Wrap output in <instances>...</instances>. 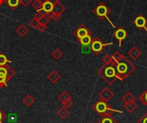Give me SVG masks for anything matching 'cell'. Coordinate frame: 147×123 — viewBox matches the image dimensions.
<instances>
[{"instance_id":"obj_1","label":"cell","mask_w":147,"mask_h":123,"mask_svg":"<svg viewBox=\"0 0 147 123\" xmlns=\"http://www.w3.org/2000/svg\"><path fill=\"white\" fill-rule=\"evenodd\" d=\"M115 68L118 79L124 81L135 71L136 66L123 54L120 59L115 61Z\"/></svg>"},{"instance_id":"obj_2","label":"cell","mask_w":147,"mask_h":123,"mask_svg":"<svg viewBox=\"0 0 147 123\" xmlns=\"http://www.w3.org/2000/svg\"><path fill=\"white\" fill-rule=\"evenodd\" d=\"M97 74L109 84L111 85L113 84L116 79H118L117 78V74H116V68H115V61L114 60V59L109 62V63H105L98 71H97Z\"/></svg>"},{"instance_id":"obj_3","label":"cell","mask_w":147,"mask_h":123,"mask_svg":"<svg viewBox=\"0 0 147 123\" xmlns=\"http://www.w3.org/2000/svg\"><path fill=\"white\" fill-rule=\"evenodd\" d=\"M93 109L98 115H100L102 116H112V115L114 113H121V114L123 113L122 111L116 110V109H113L108 104V102H104L102 100H100V101L96 102L93 105Z\"/></svg>"},{"instance_id":"obj_4","label":"cell","mask_w":147,"mask_h":123,"mask_svg":"<svg viewBox=\"0 0 147 123\" xmlns=\"http://www.w3.org/2000/svg\"><path fill=\"white\" fill-rule=\"evenodd\" d=\"M111 44L112 43H103L99 38L96 37V38H92V41L90 43V49L96 55H99L106 47Z\"/></svg>"},{"instance_id":"obj_5","label":"cell","mask_w":147,"mask_h":123,"mask_svg":"<svg viewBox=\"0 0 147 123\" xmlns=\"http://www.w3.org/2000/svg\"><path fill=\"white\" fill-rule=\"evenodd\" d=\"M93 13L96 14L100 19H104L108 18V16L110 13V9L103 2H102L93 9Z\"/></svg>"},{"instance_id":"obj_6","label":"cell","mask_w":147,"mask_h":123,"mask_svg":"<svg viewBox=\"0 0 147 123\" xmlns=\"http://www.w3.org/2000/svg\"><path fill=\"white\" fill-rule=\"evenodd\" d=\"M88 34H91V32L89 30V28L84 25V24H81L76 30H74L73 32V35L76 37L77 41L81 39L82 37L88 35Z\"/></svg>"},{"instance_id":"obj_7","label":"cell","mask_w":147,"mask_h":123,"mask_svg":"<svg viewBox=\"0 0 147 123\" xmlns=\"http://www.w3.org/2000/svg\"><path fill=\"white\" fill-rule=\"evenodd\" d=\"M115 94L114 92L108 87L104 88L100 93H99V97L100 100H102L104 102H109V100H111L114 97Z\"/></svg>"},{"instance_id":"obj_8","label":"cell","mask_w":147,"mask_h":123,"mask_svg":"<svg viewBox=\"0 0 147 123\" xmlns=\"http://www.w3.org/2000/svg\"><path fill=\"white\" fill-rule=\"evenodd\" d=\"M115 37L119 41V46L121 47V43H122V41H124L127 36H128V33L123 28H118L115 34H114Z\"/></svg>"},{"instance_id":"obj_9","label":"cell","mask_w":147,"mask_h":123,"mask_svg":"<svg viewBox=\"0 0 147 123\" xmlns=\"http://www.w3.org/2000/svg\"><path fill=\"white\" fill-rule=\"evenodd\" d=\"M147 24L146 18L143 15H139L134 21V25L136 26L139 29H142L146 28Z\"/></svg>"},{"instance_id":"obj_10","label":"cell","mask_w":147,"mask_h":123,"mask_svg":"<svg viewBox=\"0 0 147 123\" xmlns=\"http://www.w3.org/2000/svg\"><path fill=\"white\" fill-rule=\"evenodd\" d=\"M127 54H128V56H129L132 59L136 60V59H138L141 56V52L139 50L138 47H133L128 51Z\"/></svg>"},{"instance_id":"obj_11","label":"cell","mask_w":147,"mask_h":123,"mask_svg":"<svg viewBox=\"0 0 147 123\" xmlns=\"http://www.w3.org/2000/svg\"><path fill=\"white\" fill-rule=\"evenodd\" d=\"M28 31H29V29H28V28L25 24H20V25L16 28V34H17L20 37H24V36H26V34H28Z\"/></svg>"},{"instance_id":"obj_12","label":"cell","mask_w":147,"mask_h":123,"mask_svg":"<svg viewBox=\"0 0 147 123\" xmlns=\"http://www.w3.org/2000/svg\"><path fill=\"white\" fill-rule=\"evenodd\" d=\"M60 78H61L60 74H59L57 71H55V70L52 71V72L48 74V76H47V79L50 80L53 84H56V83L60 79Z\"/></svg>"},{"instance_id":"obj_13","label":"cell","mask_w":147,"mask_h":123,"mask_svg":"<svg viewBox=\"0 0 147 123\" xmlns=\"http://www.w3.org/2000/svg\"><path fill=\"white\" fill-rule=\"evenodd\" d=\"M138 108V103L135 101H132L127 103H124V109L128 112V113H133Z\"/></svg>"},{"instance_id":"obj_14","label":"cell","mask_w":147,"mask_h":123,"mask_svg":"<svg viewBox=\"0 0 147 123\" xmlns=\"http://www.w3.org/2000/svg\"><path fill=\"white\" fill-rule=\"evenodd\" d=\"M65 10V7L60 3V1L57 2L56 3L53 4V11L55 12V13H58V14H62L64 13Z\"/></svg>"},{"instance_id":"obj_15","label":"cell","mask_w":147,"mask_h":123,"mask_svg":"<svg viewBox=\"0 0 147 123\" xmlns=\"http://www.w3.org/2000/svg\"><path fill=\"white\" fill-rule=\"evenodd\" d=\"M91 41H92V36H91V34L85 35V36L82 37L81 39L78 40V42L79 44H81L82 46H89V45H90Z\"/></svg>"},{"instance_id":"obj_16","label":"cell","mask_w":147,"mask_h":123,"mask_svg":"<svg viewBox=\"0 0 147 123\" xmlns=\"http://www.w3.org/2000/svg\"><path fill=\"white\" fill-rule=\"evenodd\" d=\"M57 114H58V116H59L61 119H65V118L69 116L70 111H69V109H67V108H65V107L63 106V107H61V108L58 110Z\"/></svg>"},{"instance_id":"obj_17","label":"cell","mask_w":147,"mask_h":123,"mask_svg":"<svg viewBox=\"0 0 147 123\" xmlns=\"http://www.w3.org/2000/svg\"><path fill=\"white\" fill-rule=\"evenodd\" d=\"M53 4L47 1V0H45L43 2V4H42V9L45 11V13H49V12H52L53 11Z\"/></svg>"},{"instance_id":"obj_18","label":"cell","mask_w":147,"mask_h":123,"mask_svg":"<svg viewBox=\"0 0 147 123\" xmlns=\"http://www.w3.org/2000/svg\"><path fill=\"white\" fill-rule=\"evenodd\" d=\"M35 102V99L31 96V95H27L23 99H22V103L27 106V107H31Z\"/></svg>"},{"instance_id":"obj_19","label":"cell","mask_w":147,"mask_h":123,"mask_svg":"<svg viewBox=\"0 0 147 123\" xmlns=\"http://www.w3.org/2000/svg\"><path fill=\"white\" fill-rule=\"evenodd\" d=\"M121 100H122V102H123L124 103H129V102H132V101H135L136 98H135V97H134L130 91H127V92L122 97Z\"/></svg>"},{"instance_id":"obj_20","label":"cell","mask_w":147,"mask_h":123,"mask_svg":"<svg viewBox=\"0 0 147 123\" xmlns=\"http://www.w3.org/2000/svg\"><path fill=\"white\" fill-rule=\"evenodd\" d=\"M5 67L7 68V72H8V74H7V78H6V83L9 82L15 75H16V71L11 67L9 66V65H5Z\"/></svg>"},{"instance_id":"obj_21","label":"cell","mask_w":147,"mask_h":123,"mask_svg":"<svg viewBox=\"0 0 147 123\" xmlns=\"http://www.w3.org/2000/svg\"><path fill=\"white\" fill-rule=\"evenodd\" d=\"M58 99L63 103H65V102H66V101H69V100H71V97L69 95V93L67 92V91H63L59 97H58Z\"/></svg>"},{"instance_id":"obj_22","label":"cell","mask_w":147,"mask_h":123,"mask_svg":"<svg viewBox=\"0 0 147 123\" xmlns=\"http://www.w3.org/2000/svg\"><path fill=\"white\" fill-rule=\"evenodd\" d=\"M5 3L11 9L14 10L18 7V5L20 3V1L19 0H5Z\"/></svg>"},{"instance_id":"obj_23","label":"cell","mask_w":147,"mask_h":123,"mask_svg":"<svg viewBox=\"0 0 147 123\" xmlns=\"http://www.w3.org/2000/svg\"><path fill=\"white\" fill-rule=\"evenodd\" d=\"M98 123H118L117 121L113 118L112 116H102L99 121Z\"/></svg>"},{"instance_id":"obj_24","label":"cell","mask_w":147,"mask_h":123,"mask_svg":"<svg viewBox=\"0 0 147 123\" xmlns=\"http://www.w3.org/2000/svg\"><path fill=\"white\" fill-rule=\"evenodd\" d=\"M50 19H53V21L55 22H58L60 18H61V15L60 14H58V13H55L53 11L52 12H49V13H45Z\"/></svg>"},{"instance_id":"obj_25","label":"cell","mask_w":147,"mask_h":123,"mask_svg":"<svg viewBox=\"0 0 147 123\" xmlns=\"http://www.w3.org/2000/svg\"><path fill=\"white\" fill-rule=\"evenodd\" d=\"M42 4H43L42 0H34L32 3V6H33L34 9H35L36 11L42 9Z\"/></svg>"},{"instance_id":"obj_26","label":"cell","mask_w":147,"mask_h":123,"mask_svg":"<svg viewBox=\"0 0 147 123\" xmlns=\"http://www.w3.org/2000/svg\"><path fill=\"white\" fill-rule=\"evenodd\" d=\"M138 99H139L140 103H141L145 106H147V89L139 97Z\"/></svg>"},{"instance_id":"obj_27","label":"cell","mask_w":147,"mask_h":123,"mask_svg":"<svg viewBox=\"0 0 147 123\" xmlns=\"http://www.w3.org/2000/svg\"><path fill=\"white\" fill-rule=\"evenodd\" d=\"M62 55H63V53L59 49V48H56L55 50H53V52L52 53V56H53V59H59L61 57H62Z\"/></svg>"},{"instance_id":"obj_28","label":"cell","mask_w":147,"mask_h":123,"mask_svg":"<svg viewBox=\"0 0 147 123\" xmlns=\"http://www.w3.org/2000/svg\"><path fill=\"white\" fill-rule=\"evenodd\" d=\"M9 62H11V61L9 59H8L7 56L3 53H0V66H5Z\"/></svg>"},{"instance_id":"obj_29","label":"cell","mask_w":147,"mask_h":123,"mask_svg":"<svg viewBox=\"0 0 147 123\" xmlns=\"http://www.w3.org/2000/svg\"><path fill=\"white\" fill-rule=\"evenodd\" d=\"M50 18L44 13V15L42 16V17L39 20V22H40V24H44V25H47L49 22H50Z\"/></svg>"},{"instance_id":"obj_30","label":"cell","mask_w":147,"mask_h":123,"mask_svg":"<svg viewBox=\"0 0 147 123\" xmlns=\"http://www.w3.org/2000/svg\"><path fill=\"white\" fill-rule=\"evenodd\" d=\"M39 25H40L39 20H37V19H35V18H33V19L29 22V26H31L33 28H37Z\"/></svg>"},{"instance_id":"obj_31","label":"cell","mask_w":147,"mask_h":123,"mask_svg":"<svg viewBox=\"0 0 147 123\" xmlns=\"http://www.w3.org/2000/svg\"><path fill=\"white\" fill-rule=\"evenodd\" d=\"M7 74H8V72H7V68L5 67V66H0V77L7 78Z\"/></svg>"},{"instance_id":"obj_32","label":"cell","mask_w":147,"mask_h":123,"mask_svg":"<svg viewBox=\"0 0 147 123\" xmlns=\"http://www.w3.org/2000/svg\"><path fill=\"white\" fill-rule=\"evenodd\" d=\"M137 123H147V112H146L139 120Z\"/></svg>"},{"instance_id":"obj_33","label":"cell","mask_w":147,"mask_h":123,"mask_svg":"<svg viewBox=\"0 0 147 123\" xmlns=\"http://www.w3.org/2000/svg\"><path fill=\"white\" fill-rule=\"evenodd\" d=\"M43 15H44V13H42L40 10H38V11H36L35 14L34 15V18H35V19H37V20H40V19L42 17Z\"/></svg>"},{"instance_id":"obj_34","label":"cell","mask_w":147,"mask_h":123,"mask_svg":"<svg viewBox=\"0 0 147 123\" xmlns=\"http://www.w3.org/2000/svg\"><path fill=\"white\" fill-rule=\"evenodd\" d=\"M20 3L22 4L24 7H28L30 3H32V0H19Z\"/></svg>"},{"instance_id":"obj_35","label":"cell","mask_w":147,"mask_h":123,"mask_svg":"<svg viewBox=\"0 0 147 123\" xmlns=\"http://www.w3.org/2000/svg\"><path fill=\"white\" fill-rule=\"evenodd\" d=\"M72 104H73L72 100H69V101H66V102L63 103V106L65 107V108H67V109H70L72 106Z\"/></svg>"},{"instance_id":"obj_36","label":"cell","mask_w":147,"mask_h":123,"mask_svg":"<svg viewBox=\"0 0 147 123\" xmlns=\"http://www.w3.org/2000/svg\"><path fill=\"white\" fill-rule=\"evenodd\" d=\"M6 115L3 112V110L0 109V123H3V121L6 119Z\"/></svg>"},{"instance_id":"obj_37","label":"cell","mask_w":147,"mask_h":123,"mask_svg":"<svg viewBox=\"0 0 147 123\" xmlns=\"http://www.w3.org/2000/svg\"><path fill=\"white\" fill-rule=\"evenodd\" d=\"M37 28H38L40 32H45V31L47 30V25H44V24H40V25L38 26Z\"/></svg>"},{"instance_id":"obj_38","label":"cell","mask_w":147,"mask_h":123,"mask_svg":"<svg viewBox=\"0 0 147 123\" xmlns=\"http://www.w3.org/2000/svg\"><path fill=\"white\" fill-rule=\"evenodd\" d=\"M47 1H49V2H51L53 4H54V3H56L57 2H59V0H47Z\"/></svg>"},{"instance_id":"obj_39","label":"cell","mask_w":147,"mask_h":123,"mask_svg":"<svg viewBox=\"0 0 147 123\" xmlns=\"http://www.w3.org/2000/svg\"><path fill=\"white\" fill-rule=\"evenodd\" d=\"M4 2H5V0H0V7H2V5L3 4Z\"/></svg>"},{"instance_id":"obj_40","label":"cell","mask_w":147,"mask_h":123,"mask_svg":"<svg viewBox=\"0 0 147 123\" xmlns=\"http://www.w3.org/2000/svg\"><path fill=\"white\" fill-rule=\"evenodd\" d=\"M3 86H5V84H2V83H0V89H2Z\"/></svg>"},{"instance_id":"obj_41","label":"cell","mask_w":147,"mask_h":123,"mask_svg":"<svg viewBox=\"0 0 147 123\" xmlns=\"http://www.w3.org/2000/svg\"><path fill=\"white\" fill-rule=\"evenodd\" d=\"M146 30H147V24H146Z\"/></svg>"},{"instance_id":"obj_42","label":"cell","mask_w":147,"mask_h":123,"mask_svg":"<svg viewBox=\"0 0 147 123\" xmlns=\"http://www.w3.org/2000/svg\"><path fill=\"white\" fill-rule=\"evenodd\" d=\"M42 1H43V0H42ZM44 1H45V0H44Z\"/></svg>"}]
</instances>
